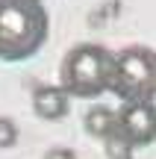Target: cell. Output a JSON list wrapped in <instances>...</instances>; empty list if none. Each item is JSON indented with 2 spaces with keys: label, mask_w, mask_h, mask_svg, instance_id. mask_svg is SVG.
<instances>
[{
  "label": "cell",
  "mask_w": 156,
  "mask_h": 159,
  "mask_svg": "<svg viewBox=\"0 0 156 159\" xmlns=\"http://www.w3.org/2000/svg\"><path fill=\"white\" fill-rule=\"evenodd\" d=\"M50 18L41 0H0V59L21 62L44 47Z\"/></svg>",
  "instance_id": "cell-1"
},
{
  "label": "cell",
  "mask_w": 156,
  "mask_h": 159,
  "mask_svg": "<svg viewBox=\"0 0 156 159\" xmlns=\"http://www.w3.org/2000/svg\"><path fill=\"white\" fill-rule=\"evenodd\" d=\"M112 68H115V53H109L103 44H77L65 53L59 65V85L71 97H100L112 85Z\"/></svg>",
  "instance_id": "cell-2"
},
{
  "label": "cell",
  "mask_w": 156,
  "mask_h": 159,
  "mask_svg": "<svg viewBox=\"0 0 156 159\" xmlns=\"http://www.w3.org/2000/svg\"><path fill=\"white\" fill-rule=\"evenodd\" d=\"M109 91L124 103H153L156 97V50L130 44L115 53Z\"/></svg>",
  "instance_id": "cell-3"
},
{
  "label": "cell",
  "mask_w": 156,
  "mask_h": 159,
  "mask_svg": "<svg viewBox=\"0 0 156 159\" xmlns=\"http://www.w3.org/2000/svg\"><path fill=\"white\" fill-rule=\"evenodd\" d=\"M121 144L147 148L156 142V103H124L118 109V130L115 136Z\"/></svg>",
  "instance_id": "cell-4"
},
{
  "label": "cell",
  "mask_w": 156,
  "mask_h": 159,
  "mask_svg": "<svg viewBox=\"0 0 156 159\" xmlns=\"http://www.w3.org/2000/svg\"><path fill=\"white\" fill-rule=\"evenodd\" d=\"M71 109V94L62 85H38L33 91V112L41 121H59Z\"/></svg>",
  "instance_id": "cell-5"
},
{
  "label": "cell",
  "mask_w": 156,
  "mask_h": 159,
  "mask_svg": "<svg viewBox=\"0 0 156 159\" xmlns=\"http://www.w3.org/2000/svg\"><path fill=\"white\" fill-rule=\"evenodd\" d=\"M118 130V112L106 106H91L86 112V133L94 139H112Z\"/></svg>",
  "instance_id": "cell-6"
},
{
  "label": "cell",
  "mask_w": 156,
  "mask_h": 159,
  "mask_svg": "<svg viewBox=\"0 0 156 159\" xmlns=\"http://www.w3.org/2000/svg\"><path fill=\"white\" fill-rule=\"evenodd\" d=\"M18 142V127L12 118H0V150H9Z\"/></svg>",
  "instance_id": "cell-7"
},
{
  "label": "cell",
  "mask_w": 156,
  "mask_h": 159,
  "mask_svg": "<svg viewBox=\"0 0 156 159\" xmlns=\"http://www.w3.org/2000/svg\"><path fill=\"white\" fill-rule=\"evenodd\" d=\"M44 159H77L74 150H68V148H53V150H47Z\"/></svg>",
  "instance_id": "cell-8"
}]
</instances>
